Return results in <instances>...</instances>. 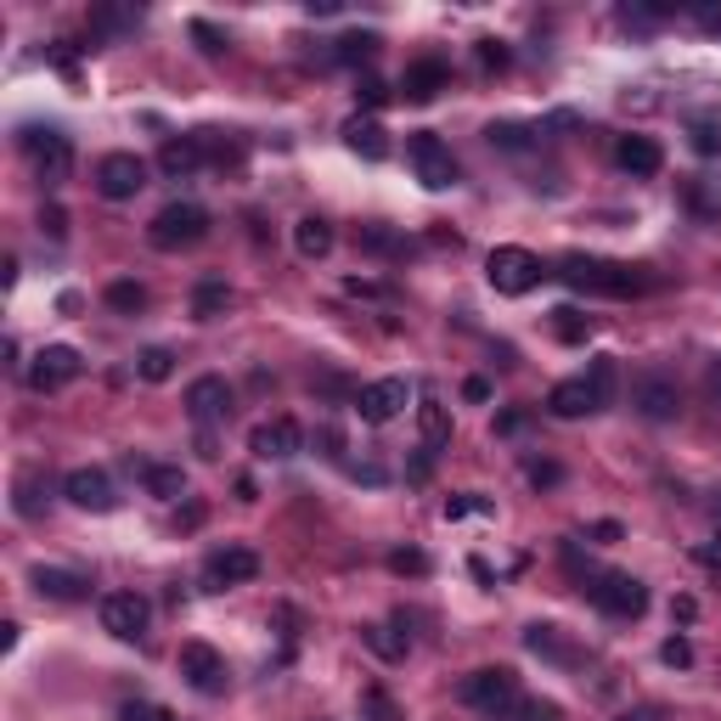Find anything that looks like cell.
<instances>
[{
	"label": "cell",
	"instance_id": "1",
	"mask_svg": "<svg viewBox=\"0 0 721 721\" xmlns=\"http://www.w3.org/2000/svg\"><path fill=\"white\" fill-rule=\"evenodd\" d=\"M559 277L570 288H581V293H603V300H632V293L653 288L637 266H620V259H586V254L559 259Z\"/></svg>",
	"mask_w": 721,
	"mask_h": 721
},
{
	"label": "cell",
	"instance_id": "2",
	"mask_svg": "<svg viewBox=\"0 0 721 721\" xmlns=\"http://www.w3.org/2000/svg\"><path fill=\"white\" fill-rule=\"evenodd\" d=\"M204 237H209V209H198V204H163L147 225V243L163 254H181Z\"/></svg>",
	"mask_w": 721,
	"mask_h": 721
},
{
	"label": "cell",
	"instance_id": "3",
	"mask_svg": "<svg viewBox=\"0 0 721 721\" xmlns=\"http://www.w3.org/2000/svg\"><path fill=\"white\" fill-rule=\"evenodd\" d=\"M485 277H490V288L502 293V300H524L541 277H547V266L530 254V248H490V259H485Z\"/></svg>",
	"mask_w": 721,
	"mask_h": 721
},
{
	"label": "cell",
	"instance_id": "4",
	"mask_svg": "<svg viewBox=\"0 0 721 721\" xmlns=\"http://www.w3.org/2000/svg\"><path fill=\"white\" fill-rule=\"evenodd\" d=\"M586 598H592L609 620H637L648 609V586L637 575H620V570H598L586 575Z\"/></svg>",
	"mask_w": 721,
	"mask_h": 721
},
{
	"label": "cell",
	"instance_id": "5",
	"mask_svg": "<svg viewBox=\"0 0 721 721\" xmlns=\"http://www.w3.org/2000/svg\"><path fill=\"white\" fill-rule=\"evenodd\" d=\"M463 705L479 716H508L518 705V676L508 665H485V671L463 676Z\"/></svg>",
	"mask_w": 721,
	"mask_h": 721
},
{
	"label": "cell",
	"instance_id": "6",
	"mask_svg": "<svg viewBox=\"0 0 721 721\" xmlns=\"http://www.w3.org/2000/svg\"><path fill=\"white\" fill-rule=\"evenodd\" d=\"M406 158H412L417 181L429 186V192L456 186V158H451V147L435 136V130H412V136H406Z\"/></svg>",
	"mask_w": 721,
	"mask_h": 721
},
{
	"label": "cell",
	"instance_id": "7",
	"mask_svg": "<svg viewBox=\"0 0 721 721\" xmlns=\"http://www.w3.org/2000/svg\"><path fill=\"white\" fill-rule=\"evenodd\" d=\"M28 152H35V175L40 186H62L74 175V142L62 136V130H28Z\"/></svg>",
	"mask_w": 721,
	"mask_h": 721
},
{
	"label": "cell",
	"instance_id": "8",
	"mask_svg": "<svg viewBox=\"0 0 721 721\" xmlns=\"http://www.w3.org/2000/svg\"><path fill=\"white\" fill-rule=\"evenodd\" d=\"M142 186H147V163H142L136 152H108L102 163H96V192H102L108 204L136 198Z\"/></svg>",
	"mask_w": 721,
	"mask_h": 721
},
{
	"label": "cell",
	"instance_id": "9",
	"mask_svg": "<svg viewBox=\"0 0 721 721\" xmlns=\"http://www.w3.org/2000/svg\"><path fill=\"white\" fill-rule=\"evenodd\" d=\"M80 350L74 344H46L40 355H35V367H28L23 378H28V389H35V395H51V389H62V383H74L80 378Z\"/></svg>",
	"mask_w": 721,
	"mask_h": 721
},
{
	"label": "cell",
	"instance_id": "10",
	"mask_svg": "<svg viewBox=\"0 0 721 721\" xmlns=\"http://www.w3.org/2000/svg\"><path fill=\"white\" fill-rule=\"evenodd\" d=\"M102 626H108L119 643H136V637H147V626H152V603H147L142 592H108V598H102Z\"/></svg>",
	"mask_w": 721,
	"mask_h": 721
},
{
	"label": "cell",
	"instance_id": "11",
	"mask_svg": "<svg viewBox=\"0 0 721 721\" xmlns=\"http://www.w3.org/2000/svg\"><path fill=\"white\" fill-rule=\"evenodd\" d=\"M248 451L259 456V463H288V456L305 451V429L293 417H271V423H259V429L248 435Z\"/></svg>",
	"mask_w": 721,
	"mask_h": 721
},
{
	"label": "cell",
	"instance_id": "12",
	"mask_svg": "<svg viewBox=\"0 0 721 721\" xmlns=\"http://www.w3.org/2000/svg\"><path fill=\"white\" fill-rule=\"evenodd\" d=\"M259 575V552L254 547H215L209 552V564H204V581H209V592H225V586H243Z\"/></svg>",
	"mask_w": 721,
	"mask_h": 721
},
{
	"label": "cell",
	"instance_id": "13",
	"mask_svg": "<svg viewBox=\"0 0 721 721\" xmlns=\"http://www.w3.org/2000/svg\"><path fill=\"white\" fill-rule=\"evenodd\" d=\"M406 401H412L406 378H378L355 395V412H361V423H395L406 412Z\"/></svg>",
	"mask_w": 721,
	"mask_h": 721
},
{
	"label": "cell",
	"instance_id": "14",
	"mask_svg": "<svg viewBox=\"0 0 721 721\" xmlns=\"http://www.w3.org/2000/svg\"><path fill=\"white\" fill-rule=\"evenodd\" d=\"M181 676L198 687V694H209V699L225 694V682H232V671H225V660H220L209 643H186L181 648Z\"/></svg>",
	"mask_w": 721,
	"mask_h": 721
},
{
	"label": "cell",
	"instance_id": "15",
	"mask_svg": "<svg viewBox=\"0 0 721 721\" xmlns=\"http://www.w3.org/2000/svg\"><path fill=\"white\" fill-rule=\"evenodd\" d=\"M186 412H192V423H220V417H232V383L225 378H215V372H204V378H192L186 383Z\"/></svg>",
	"mask_w": 721,
	"mask_h": 721
},
{
	"label": "cell",
	"instance_id": "16",
	"mask_svg": "<svg viewBox=\"0 0 721 721\" xmlns=\"http://www.w3.org/2000/svg\"><path fill=\"white\" fill-rule=\"evenodd\" d=\"M62 497H69L74 508H85V513H113V479L102 474V468H74L69 479H62Z\"/></svg>",
	"mask_w": 721,
	"mask_h": 721
},
{
	"label": "cell",
	"instance_id": "17",
	"mask_svg": "<svg viewBox=\"0 0 721 721\" xmlns=\"http://www.w3.org/2000/svg\"><path fill=\"white\" fill-rule=\"evenodd\" d=\"M632 406H637L648 423H671V417L682 412V395H676V383H671V378H637Z\"/></svg>",
	"mask_w": 721,
	"mask_h": 721
},
{
	"label": "cell",
	"instance_id": "18",
	"mask_svg": "<svg viewBox=\"0 0 721 721\" xmlns=\"http://www.w3.org/2000/svg\"><path fill=\"white\" fill-rule=\"evenodd\" d=\"M445 85H451V69L440 57H423V62H412V69L401 74V96H406V102H435Z\"/></svg>",
	"mask_w": 721,
	"mask_h": 721
},
{
	"label": "cell",
	"instance_id": "19",
	"mask_svg": "<svg viewBox=\"0 0 721 721\" xmlns=\"http://www.w3.org/2000/svg\"><path fill=\"white\" fill-rule=\"evenodd\" d=\"M614 163H620L626 175H660L665 152H660V142H653V136H620V147H614Z\"/></svg>",
	"mask_w": 721,
	"mask_h": 721
},
{
	"label": "cell",
	"instance_id": "20",
	"mask_svg": "<svg viewBox=\"0 0 721 721\" xmlns=\"http://www.w3.org/2000/svg\"><path fill=\"white\" fill-rule=\"evenodd\" d=\"M28 581H35V592L51 598V603H80V598L90 592V581H85V575H74V570H51V564H40Z\"/></svg>",
	"mask_w": 721,
	"mask_h": 721
},
{
	"label": "cell",
	"instance_id": "21",
	"mask_svg": "<svg viewBox=\"0 0 721 721\" xmlns=\"http://www.w3.org/2000/svg\"><path fill=\"white\" fill-rule=\"evenodd\" d=\"M344 147H350L355 158H367V163H383V158H389V130H383L378 119H350V124H344Z\"/></svg>",
	"mask_w": 721,
	"mask_h": 721
},
{
	"label": "cell",
	"instance_id": "22",
	"mask_svg": "<svg viewBox=\"0 0 721 721\" xmlns=\"http://www.w3.org/2000/svg\"><path fill=\"white\" fill-rule=\"evenodd\" d=\"M547 412H552V417H586V412H598L592 383H586V378H564V383H552Z\"/></svg>",
	"mask_w": 721,
	"mask_h": 721
},
{
	"label": "cell",
	"instance_id": "23",
	"mask_svg": "<svg viewBox=\"0 0 721 721\" xmlns=\"http://www.w3.org/2000/svg\"><path fill=\"white\" fill-rule=\"evenodd\" d=\"M204 158H209V152H204V142H198V136H181V142H163V147H158V170L170 175V181H181V175L198 170Z\"/></svg>",
	"mask_w": 721,
	"mask_h": 721
},
{
	"label": "cell",
	"instance_id": "24",
	"mask_svg": "<svg viewBox=\"0 0 721 721\" xmlns=\"http://www.w3.org/2000/svg\"><path fill=\"white\" fill-rule=\"evenodd\" d=\"M524 648L541 653V660H552V665H575V643L559 626H530L524 632Z\"/></svg>",
	"mask_w": 721,
	"mask_h": 721
},
{
	"label": "cell",
	"instance_id": "25",
	"mask_svg": "<svg viewBox=\"0 0 721 721\" xmlns=\"http://www.w3.org/2000/svg\"><path fill=\"white\" fill-rule=\"evenodd\" d=\"M417 435L429 451L451 445V406L445 401H417Z\"/></svg>",
	"mask_w": 721,
	"mask_h": 721
},
{
	"label": "cell",
	"instance_id": "26",
	"mask_svg": "<svg viewBox=\"0 0 721 721\" xmlns=\"http://www.w3.org/2000/svg\"><path fill=\"white\" fill-rule=\"evenodd\" d=\"M142 485L152 490L158 502H181V497H186V474H181V463H142Z\"/></svg>",
	"mask_w": 721,
	"mask_h": 721
},
{
	"label": "cell",
	"instance_id": "27",
	"mask_svg": "<svg viewBox=\"0 0 721 721\" xmlns=\"http://www.w3.org/2000/svg\"><path fill=\"white\" fill-rule=\"evenodd\" d=\"M293 248H300L305 259H327L333 254V225H327L321 215H305L300 225H293Z\"/></svg>",
	"mask_w": 721,
	"mask_h": 721
},
{
	"label": "cell",
	"instance_id": "28",
	"mask_svg": "<svg viewBox=\"0 0 721 721\" xmlns=\"http://www.w3.org/2000/svg\"><path fill=\"white\" fill-rule=\"evenodd\" d=\"M225 305H232V288H225L220 277H204L198 288H192V316H198V321L225 316Z\"/></svg>",
	"mask_w": 721,
	"mask_h": 721
},
{
	"label": "cell",
	"instance_id": "29",
	"mask_svg": "<svg viewBox=\"0 0 721 721\" xmlns=\"http://www.w3.org/2000/svg\"><path fill=\"white\" fill-rule=\"evenodd\" d=\"M361 643H367L378 660H389V665L406 660V632H395V626H378L372 620V626H361Z\"/></svg>",
	"mask_w": 721,
	"mask_h": 721
},
{
	"label": "cell",
	"instance_id": "30",
	"mask_svg": "<svg viewBox=\"0 0 721 721\" xmlns=\"http://www.w3.org/2000/svg\"><path fill=\"white\" fill-rule=\"evenodd\" d=\"M383 51V40L372 35V28H361V35H344V40H333V57L339 62H350V69H355V62H372Z\"/></svg>",
	"mask_w": 721,
	"mask_h": 721
},
{
	"label": "cell",
	"instance_id": "31",
	"mask_svg": "<svg viewBox=\"0 0 721 721\" xmlns=\"http://www.w3.org/2000/svg\"><path fill=\"white\" fill-rule=\"evenodd\" d=\"M552 333H559L564 344H586V333H592V316H581L575 305H559V310H552Z\"/></svg>",
	"mask_w": 721,
	"mask_h": 721
},
{
	"label": "cell",
	"instance_id": "32",
	"mask_svg": "<svg viewBox=\"0 0 721 721\" xmlns=\"http://www.w3.org/2000/svg\"><path fill=\"white\" fill-rule=\"evenodd\" d=\"M108 305L119 316H136V310H147V288L130 282V277H119V282H108Z\"/></svg>",
	"mask_w": 721,
	"mask_h": 721
},
{
	"label": "cell",
	"instance_id": "33",
	"mask_svg": "<svg viewBox=\"0 0 721 721\" xmlns=\"http://www.w3.org/2000/svg\"><path fill=\"white\" fill-rule=\"evenodd\" d=\"M136 372H142L147 383H163V378L175 372V355L163 350V344H152V350H142V355H136Z\"/></svg>",
	"mask_w": 721,
	"mask_h": 721
},
{
	"label": "cell",
	"instance_id": "34",
	"mask_svg": "<svg viewBox=\"0 0 721 721\" xmlns=\"http://www.w3.org/2000/svg\"><path fill=\"white\" fill-rule=\"evenodd\" d=\"M586 383H592V395H598V412L614 406V355H598L592 372H586Z\"/></svg>",
	"mask_w": 721,
	"mask_h": 721
},
{
	"label": "cell",
	"instance_id": "35",
	"mask_svg": "<svg viewBox=\"0 0 721 721\" xmlns=\"http://www.w3.org/2000/svg\"><path fill=\"white\" fill-rule=\"evenodd\" d=\"M485 136H490V147H502V152H524L536 130H530V124H490Z\"/></svg>",
	"mask_w": 721,
	"mask_h": 721
},
{
	"label": "cell",
	"instance_id": "36",
	"mask_svg": "<svg viewBox=\"0 0 721 721\" xmlns=\"http://www.w3.org/2000/svg\"><path fill=\"white\" fill-rule=\"evenodd\" d=\"M361 716H367V721H401L395 699H389L383 687H367V694H361Z\"/></svg>",
	"mask_w": 721,
	"mask_h": 721
},
{
	"label": "cell",
	"instance_id": "37",
	"mask_svg": "<svg viewBox=\"0 0 721 721\" xmlns=\"http://www.w3.org/2000/svg\"><path fill=\"white\" fill-rule=\"evenodd\" d=\"M694 152L699 158H716L721 152V124L716 119H694Z\"/></svg>",
	"mask_w": 721,
	"mask_h": 721
},
{
	"label": "cell",
	"instance_id": "38",
	"mask_svg": "<svg viewBox=\"0 0 721 721\" xmlns=\"http://www.w3.org/2000/svg\"><path fill=\"white\" fill-rule=\"evenodd\" d=\"M508 62H513V51L502 40H479V69L485 74H508Z\"/></svg>",
	"mask_w": 721,
	"mask_h": 721
},
{
	"label": "cell",
	"instance_id": "39",
	"mask_svg": "<svg viewBox=\"0 0 721 721\" xmlns=\"http://www.w3.org/2000/svg\"><path fill=\"white\" fill-rule=\"evenodd\" d=\"M361 243H367L372 254H406V243L395 232H383V225H361Z\"/></svg>",
	"mask_w": 721,
	"mask_h": 721
},
{
	"label": "cell",
	"instance_id": "40",
	"mask_svg": "<svg viewBox=\"0 0 721 721\" xmlns=\"http://www.w3.org/2000/svg\"><path fill=\"white\" fill-rule=\"evenodd\" d=\"M660 660H665L671 671H687V665H694V643H687V637H665V643H660Z\"/></svg>",
	"mask_w": 721,
	"mask_h": 721
},
{
	"label": "cell",
	"instance_id": "41",
	"mask_svg": "<svg viewBox=\"0 0 721 721\" xmlns=\"http://www.w3.org/2000/svg\"><path fill=\"white\" fill-rule=\"evenodd\" d=\"M389 570L395 575H429V559H423L417 547H401V552H389Z\"/></svg>",
	"mask_w": 721,
	"mask_h": 721
},
{
	"label": "cell",
	"instance_id": "42",
	"mask_svg": "<svg viewBox=\"0 0 721 721\" xmlns=\"http://www.w3.org/2000/svg\"><path fill=\"white\" fill-rule=\"evenodd\" d=\"M40 232H46L51 243H62V237H69V209H62V204H46V209H40Z\"/></svg>",
	"mask_w": 721,
	"mask_h": 721
},
{
	"label": "cell",
	"instance_id": "43",
	"mask_svg": "<svg viewBox=\"0 0 721 721\" xmlns=\"http://www.w3.org/2000/svg\"><path fill=\"white\" fill-rule=\"evenodd\" d=\"M12 508H17L23 518H40V508H46V502H40V485H35V479H17V502H12Z\"/></svg>",
	"mask_w": 721,
	"mask_h": 721
},
{
	"label": "cell",
	"instance_id": "44",
	"mask_svg": "<svg viewBox=\"0 0 721 721\" xmlns=\"http://www.w3.org/2000/svg\"><path fill=\"white\" fill-rule=\"evenodd\" d=\"M518 721H564V710L552 705V699H524L518 705Z\"/></svg>",
	"mask_w": 721,
	"mask_h": 721
},
{
	"label": "cell",
	"instance_id": "45",
	"mask_svg": "<svg viewBox=\"0 0 721 721\" xmlns=\"http://www.w3.org/2000/svg\"><path fill=\"white\" fill-rule=\"evenodd\" d=\"M119 721H175V716L158 710V705H147V699H130V705L119 710Z\"/></svg>",
	"mask_w": 721,
	"mask_h": 721
},
{
	"label": "cell",
	"instance_id": "46",
	"mask_svg": "<svg viewBox=\"0 0 721 721\" xmlns=\"http://www.w3.org/2000/svg\"><path fill=\"white\" fill-rule=\"evenodd\" d=\"M355 102H361V108H383V102H389V85H383V80H361V85H355Z\"/></svg>",
	"mask_w": 721,
	"mask_h": 721
},
{
	"label": "cell",
	"instance_id": "47",
	"mask_svg": "<svg viewBox=\"0 0 721 721\" xmlns=\"http://www.w3.org/2000/svg\"><path fill=\"white\" fill-rule=\"evenodd\" d=\"M468 513H490V502L474 497V490H468V497H451V502H445V518H468Z\"/></svg>",
	"mask_w": 721,
	"mask_h": 721
},
{
	"label": "cell",
	"instance_id": "48",
	"mask_svg": "<svg viewBox=\"0 0 721 721\" xmlns=\"http://www.w3.org/2000/svg\"><path fill=\"white\" fill-rule=\"evenodd\" d=\"M192 40H198L209 57H220V51H225V35H220L215 23H192Z\"/></svg>",
	"mask_w": 721,
	"mask_h": 721
},
{
	"label": "cell",
	"instance_id": "49",
	"mask_svg": "<svg viewBox=\"0 0 721 721\" xmlns=\"http://www.w3.org/2000/svg\"><path fill=\"white\" fill-rule=\"evenodd\" d=\"M130 23H142V12H96V28H108V35H113V28H130Z\"/></svg>",
	"mask_w": 721,
	"mask_h": 721
},
{
	"label": "cell",
	"instance_id": "50",
	"mask_svg": "<svg viewBox=\"0 0 721 721\" xmlns=\"http://www.w3.org/2000/svg\"><path fill=\"white\" fill-rule=\"evenodd\" d=\"M694 559H699L705 570H716V575H721V541H699V547H694Z\"/></svg>",
	"mask_w": 721,
	"mask_h": 721
},
{
	"label": "cell",
	"instance_id": "51",
	"mask_svg": "<svg viewBox=\"0 0 721 721\" xmlns=\"http://www.w3.org/2000/svg\"><path fill=\"white\" fill-rule=\"evenodd\" d=\"M559 479H564L559 463H536V468H530V485H536V490H541V485H559Z\"/></svg>",
	"mask_w": 721,
	"mask_h": 721
},
{
	"label": "cell",
	"instance_id": "52",
	"mask_svg": "<svg viewBox=\"0 0 721 721\" xmlns=\"http://www.w3.org/2000/svg\"><path fill=\"white\" fill-rule=\"evenodd\" d=\"M316 445H327V456H339V451H344V435L333 429V423H321V429H316Z\"/></svg>",
	"mask_w": 721,
	"mask_h": 721
},
{
	"label": "cell",
	"instance_id": "53",
	"mask_svg": "<svg viewBox=\"0 0 721 721\" xmlns=\"http://www.w3.org/2000/svg\"><path fill=\"white\" fill-rule=\"evenodd\" d=\"M614 721H665L660 705H643V710H626V716H614Z\"/></svg>",
	"mask_w": 721,
	"mask_h": 721
},
{
	"label": "cell",
	"instance_id": "54",
	"mask_svg": "<svg viewBox=\"0 0 721 721\" xmlns=\"http://www.w3.org/2000/svg\"><path fill=\"white\" fill-rule=\"evenodd\" d=\"M671 614H676V620H682V626H687V620H694V614H699V603H694V598H687V592H682V598L671 603Z\"/></svg>",
	"mask_w": 721,
	"mask_h": 721
},
{
	"label": "cell",
	"instance_id": "55",
	"mask_svg": "<svg viewBox=\"0 0 721 721\" xmlns=\"http://www.w3.org/2000/svg\"><path fill=\"white\" fill-rule=\"evenodd\" d=\"M513 429H524V412H502L497 417V435H513Z\"/></svg>",
	"mask_w": 721,
	"mask_h": 721
},
{
	"label": "cell",
	"instance_id": "56",
	"mask_svg": "<svg viewBox=\"0 0 721 721\" xmlns=\"http://www.w3.org/2000/svg\"><path fill=\"white\" fill-rule=\"evenodd\" d=\"M463 395H468V401H485V395H490V383H485V378H468V383H463Z\"/></svg>",
	"mask_w": 721,
	"mask_h": 721
},
{
	"label": "cell",
	"instance_id": "57",
	"mask_svg": "<svg viewBox=\"0 0 721 721\" xmlns=\"http://www.w3.org/2000/svg\"><path fill=\"white\" fill-rule=\"evenodd\" d=\"M175 524H186V530H192V524H204V508L186 502V513H175Z\"/></svg>",
	"mask_w": 721,
	"mask_h": 721
},
{
	"label": "cell",
	"instance_id": "58",
	"mask_svg": "<svg viewBox=\"0 0 721 721\" xmlns=\"http://www.w3.org/2000/svg\"><path fill=\"white\" fill-rule=\"evenodd\" d=\"M592 536H598V541H620V524H614V518H603V524H598Z\"/></svg>",
	"mask_w": 721,
	"mask_h": 721
}]
</instances>
